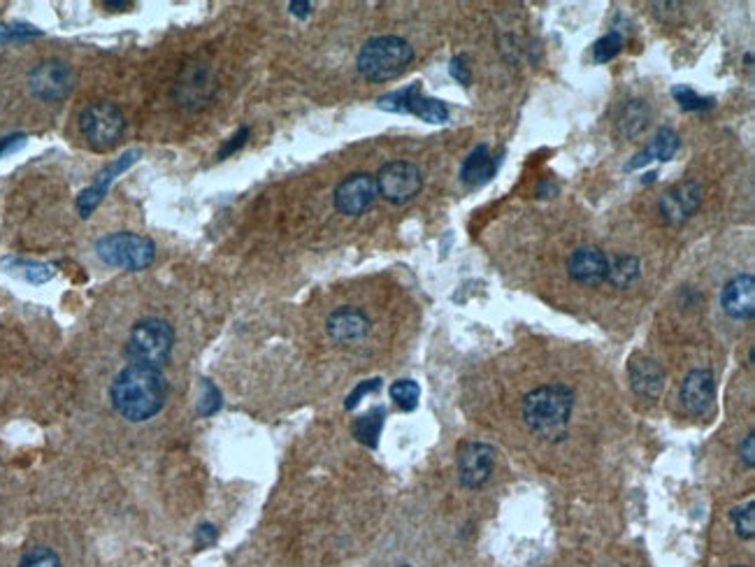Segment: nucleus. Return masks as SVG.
Here are the masks:
<instances>
[{
	"mask_svg": "<svg viewBox=\"0 0 755 567\" xmlns=\"http://www.w3.org/2000/svg\"><path fill=\"white\" fill-rule=\"evenodd\" d=\"M379 196H384L388 203L405 205L414 200L423 189V175L419 165L412 161H391L377 172L375 177Z\"/></svg>",
	"mask_w": 755,
	"mask_h": 567,
	"instance_id": "0eeeda50",
	"label": "nucleus"
},
{
	"mask_svg": "<svg viewBox=\"0 0 755 567\" xmlns=\"http://www.w3.org/2000/svg\"><path fill=\"white\" fill-rule=\"evenodd\" d=\"M630 386L639 398L656 400L665 389V370L649 356H635L630 361Z\"/></svg>",
	"mask_w": 755,
	"mask_h": 567,
	"instance_id": "dca6fc26",
	"label": "nucleus"
},
{
	"mask_svg": "<svg viewBox=\"0 0 755 567\" xmlns=\"http://www.w3.org/2000/svg\"><path fill=\"white\" fill-rule=\"evenodd\" d=\"M379 196L375 177L368 172H354V175L344 177L340 184L335 186V210L347 217H361L372 207Z\"/></svg>",
	"mask_w": 755,
	"mask_h": 567,
	"instance_id": "1a4fd4ad",
	"label": "nucleus"
},
{
	"mask_svg": "<svg viewBox=\"0 0 755 567\" xmlns=\"http://www.w3.org/2000/svg\"><path fill=\"white\" fill-rule=\"evenodd\" d=\"M214 540H217V528L210 526V523H203V526L196 528V544L200 549L210 547Z\"/></svg>",
	"mask_w": 755,
	"mask_h": 567,
	"instance_id": "f704fd0d",
	"label": "nucleus"
},
{
	"mask_svg": "<svg viewBox=\"0 0 755 567\" xmlns=\"http://www.w3.org/2000/svg\"><path fill=\"white\" fill-rule=\"evenodd\" d=\"M405 114H414L426 124H447L449 121V107L437 98H428L421 93V82L412 84V93H409L407 100V112Z\"/></svg>",
	"mask_w": 755,
	"mask_h": 567,
	"instance_id": "aec40b11",
	"label": "nucleus"
},
{
	"mask_svg": "<svg viewBox=\"0 0 755 567\" xmlns=\"http://www.w3.org/2000/svg\"><path fill=\"white\" fill-rule=\"evenodd\" d=\"M379 386H381V379H379V377L368 379V382H361V384L356 386L354 391L349 393V398H347V403H344V407H347V409H354L358 403H361V398L368 396V393H375V391L379 389Z\"/></svg>",
	"mask_w": 755,
	"mask_h": 567,
	"instance_id": "2f4dec72",
	"label": "nucleus"
},
{
	"mask_svg": "<svg viewBox=\"0 0 755 567\" xmlns=\"http://www.w3.org/2000/svg\"><path fill=\"white\" fill-rule=\"evenodd\" d=\"M100 261L124 270H145L154 263L156 244L138 233H110L96 242Z\"/></svg>",
	"mask_w": 755,
	"mask_h": 567,
	"instance_id": "423d86ee",
	"label": "nucleus"
},
{
	"mask_svg": "<svg viewBox=\"0 0 755 567\" xmlns=\"http://www.w3.org/2000/svg\"><path fill=\"white\" fill-rule=\"evenodd\" d=\"M574 409V393L563 384L539 386L523 398V419L544 440H563Z\"/></svg>",
	"mask_w": 755,
	"mask_h": 567,
	"instance_id": "f03ea898",
	"label": "nucleus"
},
{
	"mask_svg": "<svg viewBox=\"0 0 755 567\" xmlns=\"http://www.w3.org/2000/svg\"><path fill=\"white\" fill-rule=\"evenodd\" d=\"M414 61V47L400 35H379L365 42L358 52L356 68L370 82H391Z\"/></svg>",
	"mask_w": 755,
	"mask_h": 567,
	"instance_id": "7ed1b4c3",
	"label": "nucleus"
},
{
	"mask_svg": "<svg viewBox=\"0 0 755 567\" xmlns=\"http://www.w3.org/2000/svg\"><path fill=\"white\" fill-rule=\"evenodd\" d=\"M732 567H746V565H732Z\"/></svg>",
	"mask_w": 755,
	"mask_h": 567,
	"instance_id": "ea45409f",
	"label": "nucleus"
},
{
	"mask_svg": "<svg viewBox=\"0 0 755 567\" xmlns=\"http://www.w3.org/2000/svg\"><path fill=\"white\" fill-rule=\"evenodd\" d=\"M679 147H681L679 135L674 133L672 128H660V131L653 135L651 145H646L642 152L635 154L628 163H625V172L644 168V165H649L651 161H660V163L672 161L674 156H677Z\"/></svg>",
	"mask_w": 755,
	"mask_h": 567,
	"instance_id": "a211bd4d",
	"label": "nucleus"
},
{
	"mask_svg": "<svg viewBox=\"0 0 755 567\" xmlns=\"http://www.w3.org/2000/svg\"><path fill=\"white\" fill-rule=\"evenodd\" d=\"M623 47H625V38L618 31L602 35V38L593 45V61L600 63V66L602 63L614 61L616 56L623 52Z\"/></svg>",
	"mask_w": 755,
	"mask_h": 567,
	"instance_id": "393cba45",
	"label": "nucleus"
},
{
	"mask_svg": "<svg viewBox=\"0 0 755 567\" xmlns=\"http://www.w3.org/2000/svg\"><path fill=\"white\" fill-rule=\"evenodd\" d=\"M716 398V379L711 370H693L688 372L681 384V405L686 412L702 416L707 414Z\"/></svg>",
	"mask_w": 755,
	"mask_h": 567,
	"instance_id": "f8f14e48",
	"label": "nucleus"
},
{
	"mask_svg": "<svg viewBox=\"0 0 755 567\" xmlns=\"http://www.w3.org/2000/svg\"><path fill=\"white\" fill-rule=\"evenodd\" d=\"M402 567H409V565H402Z\"/></svg>",
	"mask_w": 755,
	"mask_h": 567,
	"instance_id": "a19ab883",
	"label": "nucleus"
},
{
	"mask_svg": "<svg viewBox=\"0 0 755 567\" xmlns=\"http://www.w3.org/2000/svg\"><path fill=\"white\" fill-rule=\"evenodd\" d=\"M19 567H61V558L49 547H31L24 551Z\"/></svg>",
	"mask_w": 755,
	"mask_h": 567,
	"instance_id": "bb28decb",
	"label": "nucleus"
},
{
	"mask_svg": "<svg viewBox=\"0 0 755 567\" xmlns=\"http://www.w3.org/2000/svg\"><path fill=\"white\" fill-rule=\"evenodd\" d=\"M721 305L732 319L746 321L755 314V279L753 275H737L725 284Z\"/></svg>",
	"mask_w": 755,
	"mask_h": 567,
	"instance_id": "4468645a",
	"label": "nucleus"
},
{
	"mask_svg": "<svg viewBox=\"0 0 755 567\" xmlns=\"http://www.w3.org/2000/svg\"><path fill=\"white\" fill-rule=\"evenodd\" d=\"M312 3H309V0H302V3H298V0H293V3H289V10H291V14H293V17H298V19H307L309 17V14H312Z\"/></svg>",
	"mask_w": 755,
	"mask_h": 567,
	"instance_id": "e433bc0d",
	"label": "nucleus"
},
{
	"mask_svg": "<svg viewBox=\"0 0 755 567\" xmlns=\"http://www.w3.org/2000/svg\"><path fill=\"white\" fill-rule=\"evenodd\" d=\"M28 86H31L33 96H38L40 100H49V103H56V100L70 96V91H73L75 86V73L66 61L49 59L38 63V66L31 70Z\"/></svg>",
	"mask_w": 755,
	"mask_h": 567,
	"instance_id": "6e6552de",
	"label": "nucleus"
},
{
	"mask_svg": "<svg viewBox=\"0 0 755 567\" xmlns=\"http://www.w3.org/2000/svg\"><path fill=\"white\" fill-rule=\"evenodd\" d=\"M247 140H249V126H242V128H240V131H237V133L233 135V138H228L226 145L219 149L217 159L224 161V159H228V156H230V154L240 152V149H242L244 145H247Z\"/></svg>",
	"mask_w": 755,
	"mask_h": 567,
	"instance_id": "7c9ffc66",
	"label": "nucleus"
},
{
	"mask_svg": "<svg viewBox=\"0 0 755 567\" xmlns=\"http://www.w3.org/2000/svg\"><path fill=\"white\" fill-rule=\"evenodd\" d=\"M653 179H656V172H651V175H644L642 182H644V184H649V182H653Z\"/></svg>",
	"mask_w": 755,
	"mask_h": 567,
	"instance_id": "58836bf2",
	"label": "nucleus"
},
{
	"mask_svg": "<svg viewBox=\"0 0 755 567\" xmlns=\"http://www.w3.org/2000/svg\"><path fill=\"white\" fill-rule=\"evenodd\" d=\"M384 416H386V409L384 407H375L370 409L368 414H363L361 419H356L354 423V437L361 444H365V447L375 449L379 444V435H381V428H384Z\"/></svg>",
	"mask_w": 755,
	"mask_h": 567,
	"instance_id": "5701e85b",
	"label": "nucleus"
},
{
	"mask_svg": "<svg viewBox=\"0 0 755 567\" xmlns=\"http://www.w3.org/2000/svg\"><path fill=\"white\" fill-rule=\"evenodd\" d=\"M79 131L93 152H110L126 131L124 112L110 100H93L79 112Z\"/></svg>",
	"mask_w": 755,
	"mask_h": 567,
	"instance_id": "39448f33",
	"label": "nucleus"
},
{
	"mask_svg": "<svg viewBox=\"0 0 755 567\" xmlns=\"http://www.w3.org/2000/svg\"><path fill=\"white\" fill-rule=\"evenodd\" d=\"M326 330L335 342H356L370 333V319L358 307H337L330 312Z\"/></svg>",
	"mask_w": 755,
	"mask_h": 567,
	"instance_id": "2eb2a0df",
	"label": "nucleus"
},
{
	"mask_svg": "<svg viewBox=\"0 0 755 567\" xmlns=\"http://www.w3.org/2000/svg\"><path fill=\"white\" fill-rule=\"evenodd\" d=\"M672 96L681 105V110H686V112H704V110H709V107H714V98H704L686 84L672 86Z\"/></svg>",
	"mask_w": 755,
	"mask_h": 567,
	"instance_id": "a878e982",
	"label": "nucleus"
},
{
	"mask_svg": "<svg viewBox=\"0 0 755 567\" xmlns=\"http://www.w3.org/2000/svg\"><path fill=\"white\" fill-rule=\"evenodd\" d=\"M24 142H26V135H21V133L7 135V138H0V156H5V154H10V152H17L19 147H24Z\"/></svg>",
	"mask_w": 755,
	"mask_h": 567,
	"instance_id": "c9c22d12",
	"label": "nucleus"
},
{
	"mask_svg": "<svg viewBox=\"0 0 755 567\" xmlns=\"http://www.w3.org/2000/svg\"><path fill=\"white\" fill-rule=\"evenodd\" d=\"M502 163V154L491 156V149L486 145L474 147L470 154H467L465 163L460 165V182L465 186H481L486 184L488 179H493L498 175Z\"/></svg>",
	"mask_w": 755,
	"mask_h": 567,
	"instance_id": "f3484780",
	"label": "nucleus"
},
{
	"mask_svg": "<svg viewBox=\"0 0 755 567\" xmlns=\"http://www.w3.org/2000/svg\"><path fill=\"white\" fill-rule=\"evenodd\" d=\"M702 205V186L695 179H686L677 186H672L670 191H665L660 196L658 210L663 214V219L670 226H681L683 221H688L693 214L700 210Z\"/></svg>",
	"mask_w": 755,
	"mask_h": 567,
	"instance_id": "9b49d317",
	"label": "nucleus"
},
{
	"mask_svg": "<svg viewBox=\"0 0 755 567\" xmlns=\"http://www.w3.org/2000/svg\"><path fill=\"white\" fill-rule=\"evenodd\" d=\"M730 516H732V523H735L739 537H744V540H751V537L755 535V505H753V500L746 502L744 507L732 509Z\"/></svg>",
	"mask_w": 755,
	"mask_h": 567,
	"instance_id": "cd10ccee",
	"label": "nucleus"
},
{
	"mask_svg": "<svg viewBox=\"0 0 755 567\" xmlns=\"http://www.w3.org/2000/svg\"><path fill=\"white\" fill-rule=\"evenodd\" d=\"M449 75L456 80L458 84L463 86H470L472 82V73H470V66H467V59L465 56H453V59L449 61Z\"/></svg>",
	"mask_w": 755,
	"mask_h": 567,
	"instance_id": "473e14b6",
	"label": "nucleus"
},
{
	"mask_svg": "<svg viewBox=\"0 0 755 567\" xmlns=\"http://www.w3.org/2000/svg\"><path fill=\"white\" fill-rule=\"evenodd\" d=\"M3 268L10 275H17L31 284H45L54 277V268L40 261H28V258H3Z\"/></svg>",
	"mask_w": 755,
	"mask_h": 567,
	"instance_id": "4be33fe9",
	"label": "nucleus"
},
{
	"mask_svg": "<svg viewBox=\"0 0 755 567\" xmlns=\"http://www.w3.org/2000/svg\"><path fill=\"white\" fill-rule=\"evenodd\" d=\"M128 5H131V3H121V0H119V3H112V0H107V3H105V7H128Z\"/></svg>",
	"mask_w": 755,
	"mask_h": 567,
	"instance_id": "4c0bfd02",
	"label": "nucleus"
},
{
	"mask_svg": "<svg viewBox=\"0 0 755 567\" xmlns=\"http://www.w3.org/2000/svg\"><path fill=\"white\" fill-rule=\"evenodd\" d=\"M495 449L486 442H465L458 449V477L467 488H481L493 475Z\"/></svg>",
	"mask_w": 755,
	"mask_h": 567,
	"instance_id": "9d476101",
	"label": "nucleus"
},
{
	"mask_svg": "<svg viewBox=\"0 0 755 567\" xmlns=\"http://www.w3.org/2000/svg\"><path fill=\"white\" fill-rule=\"evenodd\" d=\"M165 396H168V386H165L161 370L138 363L126 365L114 377L110 389L114 409L133 423L147 421L161 412Z\"/></svg>",
	"mask_w": 755,
	"mask_h": 567,
	"instance_id": "f257e3e1",
	"label": "nucleus"
},
{
	"mask_svg": "<svg viewBox=\"0 0 755 567\" xmlns=\"http://www.w3.org/2000/svg\"><path fill=\"white\" fill-rule=\"evenodd\" d=\"M203 389H205V396H203V400H200L198 412L203 414V416H210V414H214V412H219V407H221V393H219L217 386H214L212 382H207V379H205Z\"/></svg>",
	"mask_w": 755,
	"mask_h": 567,
	"instance_id": "c756f323",
	"label": "nucleus"
},
{
	"mask_svg": "<svg viewBox=\"0 0 755 567\" xmlns=\"http://www.w3.org/2000/svg\"><path fill=\"white\" fill-rule=\"evenodd\" d=\"M649 121H651V110L644 100H639V98L625 100V103L621 105V110H618L616 114L618 138H623V140L637 138L639 133L646 131Z\"/></svg>",
	"mask_w": 755,
	"mask_h": 567,
	"instance_id": "6ab92c4d",
	"label": "nucleus"
},
{
	"mask_svg": "<svg viewBox=\"0 0 755 567\" xmlns=\"http://www.w3.org/2000/svg\"><path fill=\"white\" fill-rule=\"evenodd\" d=\"M38 28L28 26V24H3L0 26V42H10V40H28V38H40Z\"/></svg>",
	"mask_w": 755,
	"mask_h": 567,
	"instance_id": "c85d7f7f",
	"label": "nucleus"
},
{
	"mask_svg": "<svg viewBox=\"0 0 755 567\" xmlns=\"http://www.w3.org/2000/svg\"><path fill=\"white\" fill-rule=\"evenodd\" d=\"M175 333L172 326L163 319H142L133 326L126 342V354L133 363L147 365V368H163L168 363Z\"/></svg>",
	"mask_w": 755,
	"mask_h": 567,
	"instance_id": "20e7f679",
	"label": "nucleus"
},
{
	"mask_svg": "<svg viewBox=\"0 0 755 567\" xmlns=\"http://www.w3.org/2000/svg\"><path fill=\"white\" fill-rule=\"evenodd\" d=\"M639 272H642V265H639V258L632 254H623L616 256L614 261H609V270L604 282H609L616 289H628L639 279Z\"/></svg>",
	"mask_w": 755,
	"mask_h": 567,
	"instance_id": "412c9836",
	"label": "nucleus"
},
{
	"mask_svg": "<svg viewBox=\"0 0 755 567\" xmlns=\"http://www.w3.org/2000/svg\"><path fill=\"white\" fill-rule=\"evenodd\" d=\"M391 398L400 409H405V412H414L421 398V386L416 384L414 379H398V382L391 386Z\"/></svg>",
	"mask_w": 755,
	"mask_h": 567,
	"instance_id": "b1692460",
	"label": "nucleus"
},
{
	"mask_svg": "<svg viewBox=\"0 0 755 567\" xmlns=\"http://www.w3.org/2000/svg\"><path fill=\"white\" fill-rule=\"evenodd\" d=\"M609 270V256L598 247H579L567 258V272L579 284H600Z\"/></svg>",
	"mask_w": 755,
	"mask_h": 567,
	"instance_id": "ddd939ff",
	"label": "nucleus"
},
{
	"mask_svg": "<svg viewBox=\"0 0 755 567\" xmlns=\"http://www.w3.org/2000/svg\"><path fill=\"white\" fill-rule=\"evenodd\" d=\"M739 458H742V463L746 465V468H753L755 465V435H746V440L742 442V447H739Z\"/></svg>",
	"mask_w": 755,
	"mask_h": 567,
	"instance_id": "72a5a7b5",
	"label": "nucleus"
}]
</instances>
